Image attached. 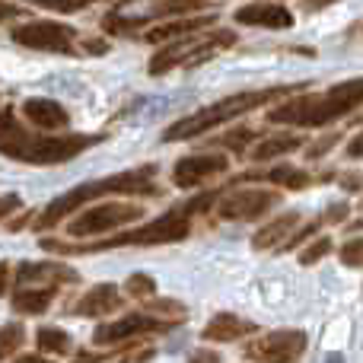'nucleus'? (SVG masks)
Returning <instances> with one entry per match:
<instances>
[{"label":"nucleus","mask_w":363,"mask_h":363,"mask_svg":"<svg viewBox=\"0 0 363 363\" xmlns=\"http://www.w3.org/2000/svg\"><path fill=\"white\" fill-rule=\"evenodd\" d=\"M220 191H204L191 201H182L172 211L160 213L153 223L140 226V230H125L112 239H99V242L89 245H70V242H57V239H42L45 252H64V255H93V252H106V249H134V245H169V242H182V239L191 236L194 217L204 211H211L213 198Z\"/></svg>","instance_id":"obj_1"},{"label":"nucleus","mask_w":363,"mask_h":363,"mask_svg":"<svg viewBox=\"0 0 363 363\" xmlns=\"http://www.w3.org/2000/svg\"><path fill=\"white\" fill-rule=\"evenodd\" d=\"M160 176V166L157 163H147L138 166V169H128V172H115V176L106 179H93V182H83V185L70 188V191L57 194L48 207L35 217V230H51L57 226L64 217L77 213L80 207L93 204L99 198H108V194H140V198H160L163 188L157 185Z\"/></svg>","instance_id":"obj_2"},{"label":"nucleus","mask_w":363,"mask_h":363,"mask_svg":"<svg viewBox=\"0 0 363 363\" xmlns=\"http://www.w3.org/2000/svg\"><path fill=\"white\" fill-rule=\"evenodd\" d=\"M106 134H29L16 125V115L6 108L4 112V138H0V150L6 160H16L26 166H61L67 160L86 153L89 147L102 144Z\"/></svg>","instance_id":"obj_3"},{"label":"nucleus","mask_w":363,"mask_h":363,"mask_svg":"<svg viewBox=\"0 0 363 363\" xmlns=\"http://www.w3.org/2000/svg\"><path fill=\"white\" fill-rule=\"evenodd\" d=\"M300 86H306V83H287V86H262V89H242V93H233V96H226V99H217V102H211V106L198 108V112L185 115V118L172 121L160 140H163V144H176V140L204 138V134L213 131V128L242 118V115L255 112V108L268 106V102L281 99V96H290Z\"/></svg>","instance_id":"obj_4"},{"label":"nucleus","mask_w":363,"mask_h":363,"mask_svg":"<svg viewBox=\"0 0 363 363\" xmlns=\"http://www.w3.org/2000/svg\"><path fill=\"white\" fill-rule=\"evenodd\" d=\"M363 106V77L335 83L325 93H303L284 106L271 108V125H290V128H325L338 118H347Z\"/></svg>","instance_id":"obj_5"},{"label":"nucleus","mask_w":363,"mask_h":363,"mask_svg":"<svg viewBox=\"0 0 363 363\" xmlns=\"http://www.w3.org/2000/svg\"><path fill=\"white\" fill-rule=\"evenodd\" d=\"M236 45V32L233 29H201L191 32V35H182L166 42L157 55L147 64V74L150 77H163L176 67H198V64H207L211 57H217L220 51L233 48Z\"/></svg>","instance_id":"obj_6"},{"label":"nucleus","mask_w":363,"mask_h":363,"mask_svg":"<svg viewBox=\"0 0 363 363\" xmlns=\"http://www.w3.org/2000/svg\"><path fill=\"white\" fill-rule=\"evenodd\" d=\"M191 10H204V0H121L106 19L102 29L108 35H131L140 26H150L157 19L182 16Z\"/></svg>","instance_id":"obj_7"},{"label":"nucleus","mask_w":363,"mask_h":363,"mask_svg":"<svg viewBox=\"0 0 363 363\" xmlns=\"http://www.w3.org/2000/svg\"><path fill=\"white\" fill-rule=\"evenodd\" d=\"M182 325V322L163 319L157 313H125L115 322H102L93 332V341L99 347H118V345H138V338H147V335H166L169 328Z\"/></svg>","instance_id":"obj_8"},{"label":"nucleus","mask_w":363,"mask_h":363,"mask_svg":"<svg viewBox=\"0 0 363 363\" xmlns=\"http://www.w3.org/2000/svg\"><path fill=\"white\" fill-rule=\"evenodd\" d=\"M13 42L23 45L32 51H51V55H74L77 42H80V32L74 26L55 23V19H29V23H19L16 29H10Z\"/></svg>","instance_id":"obj_9"},{"label":"nucleus","mask_w":363,"mask_h":363,"mask_svg":"<svg viewBox=\"0 0 363 363\" xmlns=\"http://www.w3.org/2000/svg\"><path fill=\"white\" fill-rule=\"evenodd\" d=\"M144 217V207L140 204H118V201H106V204L86 207V211H77V217H70L67 233L77 239L86 236H99V233H112L118 226H128L134 220Z\"/></svg>","instance_id":"obj_10"},{"label":"nucleus","mask_w":363,"mask_h":363,"mask_svg":"<svg viewBox=\"0 0 363 363\" xmlns=\"http://www.w3.org/2000/svg\"><path fill=\"white\" fill-rule=\"evenodd\" d=\"M281 204V194L271 191V188H236V191L223 194L217 201V217L220 220H258L268 211Z\"/></svg>","instance_id":"obj_11"},{"label":"nucleus","mask_w":363,"mask_h":363,"mask_svg":"<svg viewBox=\"0 0 363 363\" xmlns=\"http://www.w3.org/2000/svg\"><path fill=\"white\" fill-rule=\"evenodd\" d=\"M303 351H306V332H300V328H281V332H268L258 341L245 345L242 357L264 360V363H287V360L303 357Z\"/></svg>","instance_id":"obj_12"},{"label":"nucleus","mask_w":363,"mask_h":363,"mask_svg":"<svg viewBox=\"0 0 363 363\" xmlns=\"http://www.w3.org/2000/svg\"><path fill=\"white\" fill-rule=\"evenodd\" d=\"M230 169V157L226 153H191V157H182L172 166V185L176 188H194L204 185V182L223 176Z\"/></svg>","instance_id":"obj_13"},{"label":"nucleus","mask_w":363,"mask_h":363,"mask_svg":"<svg viewBox=\"0 0 363 363\" xmlns=\"http://www.w3.org/2000/svg\"><path fill=\"white\" fill-rule=\"evenodd\" d=\"M125 306V296L115 284H96L89 287L80 300L70 306V315H80V319H99V315H112Z\"/></svg>","instance_id":"obj_14"},{"label":"nucleus","mask_w":363,"mask_h":363,"mask_svg":"<svg viewBox=\"0 0 363 363\" xmlns=\"http://www.w3.org/2000/svg\"><path fill=\"white\" fill-rule=\"evenodd\" d=\"M258 325L249 319H242V315L236 313H217L211 322L204 325V332H201V338L204 341H213V345H230V341H239V338H249V335H255Z\"/></svg>","instance_id":"obj_15"},{"label":"nucleus","mask_w":363,"mask_h":363,"mask_svg":"<svg viewBox=\"0 0 363 363\" xmlns=\"http://www.w3.org/2000/svg\"><path fill=\"white\" fill-rule=\"evenodd\" d=\"M233 16L239 26H262V29H290L294 26V13L281 4H245Z\"/></svg>","instance_id":"obj_16"},{"label":"nucleus","mask_w":363,"mask_h":363,"mask_svg":"<svg viewBox=\"0 0 363 363\" xmlns=\"http://www.w3.org/2000/svg\"><path fill=\"white\" fill-rule=\"evenodd\" d=\"M55 300H57V284H19L10 296V306L19 315H42Z\"/></svg>","instance_id":"obj_17"},{"label":"nucleus","mask_w":363,"mask_h":363,"mask_svg":"<svg viewBox=\"0 0 363 363\" xmlns=\"http://www.w3.org/2000/svg\"><path fill=\"white\" fill-rule=\"evenodd\" d=\"M23 118H29L38 131H64L70 125V112L55 99H26L23 102Z\"/></svg>","instance_id":"obj_18"},{"label":"nucleus","mask_w":363,"mask_h":363,"mask_svg":"<svg viewBox=\"0 0 363 363\" xmlns=\"http://www.w3.org/2000/svg\"><path fill=\"white\" fill-rule=\"evenodd\" d=\"M80 274L61 262H23L16 268V287L19 284H77Z\"/></svg>","instance_id":"obj_19"},{"label":"nucleus","mask_w":363,"mask_h":363,"mask_svg":"<svg viewBox=\"0 0 363 363\" xmlns=\"http://www.w3.org/2000/svg\"><path fill=\"white\" fill-rule=\"evenodd\" d=\"M300 220H303L300 211H287V213H281V217H274L271 223H264L262 230L252 236V249H258V252L281 249V245L294 236V230L300 226Z\"/></svg>","instance_id":"obj_20"},{"label":"nucleus","mask_w":363,"mask_h":363,"mask_svg":"<svg viewBox=\"0 0 363 363\" xmlns=\"http://www.w3.org/2000/svg\"><path fill=\"white\" fill-rule=\"evenodd\" d=\"M217 23L213 13L207 16H188V19H176V23H166V26H157V29L147 32V42L153 45H163V42H172V38H182V35H191V32H201V29H211Z\"/></svg>","instance_id":"obj_21"},{"label":"nucleus","mask_w":363,"mask_h":363,"mask_svg":"<svg viewBox=\"0 0 363 363\" xmlns=\"http://www.w3.org/2000/svg\"><path fill=\"white\" fill-rule=\"evenodd\" d=\"M255 179H268L271 185H277V188H290V191H306V188L315 182L306 169H300V166H290V163L274 166V169H268L264 176H255Z\"/></svg>","instance_id":"obj_22"},{"label":"nucleus","mask_w":363,"mask_h":363,"mask_svg":"<svg viewBox=\"0 0 363 363\" xmlns=\"http://www.w3.org/2000/svg\"><path fill=\"white\" fill-rule=\"evenodd\" d=\"M303 138H294V134H277V138H264L258 147H252V160L255 163H264V160H274V157H287V153L300 150Z\"/></svg>","instance_id":"obj_23"},{"label":"nucleus","mask_w":363,"mask_h":363,"mask_svg":"<svg viewBox=\"0 0 363 363\" xmlns=\"http://www.w3.org/2000/svg\"><path fill=\"white\" fill-rule=\"evenodd\" d=\"M35 345L42 354H57V357H67V354L74 351V338L57 325H38Z\"/></svg>","instance_id":"obj_24"},{"label":"nucleus","mask_w":363,"mask_h":363,"mask_svg":"<svg viewBox=\"0 0 363 363\" xmlns=\"http://www.w3.org/2000/svg\"><path fill=\"white\" fill-rule=\"evenodd\" d=\"M23 341H26L23 322H6V325L0 328V360H10L13 354L23 347Z\"/></svg>","instance_id":"obj_25"},{"label":"nucleus","mask_w":363,"mask_h":363,"mask_svg":"<svg viewBox=\"0 0 363 363\" xmlns=\"http://www.w3.org/2000/svg\"><path fill=\"white\" fill-rule=\"evenodd\" d=\"M147 309L157 313V315H163V319H172V322H185L188 319L185 303H179V300H157V296H150V300H147Z\"/></svg>","instance_id":"obj_26"},{"label":"nucleus","mask_w":363,"mask_h":363,"mask_svg":"<svg viewBox=\"0 0 363 363\" xmlns=\"http://www.w3.org/2000/svg\"><path fill=\"white\" fill-rule=\"evenodd\" d=\"M125 294L134 300H150V296H157V281L150 274H131L125 281Z\"/></svg>","instance_id":"obj_27"},{"label":"nucleus","mask_w":363,"mask_h":363,"mask_svg":"<svg viewBox=\"0 0 363 363\" xmlns=\"http://www.w3.org/2000/svg\"><path fill=\"white\" fill-rule=\"evenodd\" d=\"M338 258H341V264H347V268H363V236L347 239V242L338 249Z\"/></svg>","instance_id":"obj_28"},{"label":"nucleus","mask_w":363,"mask_h":363,"mask_svg":"<svg viewBox=\"0 0 363 363\" xmlns=\"http://www.w3.org/2000/svg\"><path fill=\"white\" fill-rule=\"evenodd\" d=\"M26 4L45 6V10H57V13H80L89 4H99V0H26Z\"/></svg>","instance_id":"obj_29"},{"label":"nucleus","mask_w":363,"mask_h":363,"mask_svg":"<svg viewBox=\"0 0 363 363\" xmlns=\"http://www.w3.org/2000/svg\"><path fill=\"white\" fill-rule=\"evenodd\" d=\"M328 252H332V239H328V236H315L313 242L300 252V264H315L319 258H325Z\"/></svg>","instance_id":"obj_30"},{"label":"nucleus","mask_w":363,"mask_h":363,"mask_svg":"<svg viewBox=\"0 0 363 363\" xmlns=\"http://www.w3.org/2000/svg\"><path fill=\"white\" fill-rule=\"evenodd\" d=\"M252 140H255V131L239 128V131H230L226 138H213V144H223V147H230V150H245Z\"/></svg>","instance_id":"obj_31"},{"label":"nucleus","mask_w":363,"mask_h":363,"mask_svg":"<svg viewBox=\"0 0 363 363\" xmlns=\"http://www.w3.org/2000/svg\"><path fill=\"white\" fill-rule=\"evenodd\" d=\"M322 223H325V220H313V223H306V226H303V230H296L294 236H290L287 242H284L277 252H290V249H296V245H303V242H306V239H313L315 233H319V226H322Z\"/></svg>","instance_id":"obj_32"},{"label":"nucleus","mask_w":363,"mask_h":363,"mask_svg":"<svg viewBox=\"0 0 363 363\" xmlns=\"http://www.w3.org/2000/svg\"><path fill=\"white\" fill-rule=\"evenodd\" d=\"M338 140H341V134H328V138L315 140V144L306 150V157H309V160H319V157H325L328 150H335V147H338Z\"/></svg>","instance_id":"obj_33"},{"label":"nucleus","mask_w":363,"mask_h":363,"mask_svg":"<svg viewBox=\"0 0 363 363\" xmlns=\"http://www.w3.org/2000/svg\"><path fill=\"white\" fill-rule=\"evenodd\" d=\"M347 213H351L347 201H338V204H332L325 213H322V220H325V223H347Z\"/></svg>","instance_id":"obj_34"},{"label":"nucleus","mask_w":363,"mask_h":363,"mask_svg":"<svg viewBox=\"0 0 363 363\" xmlns=\"http://www.w3.org/2000/svg\"><path fill=\"white\" fill-rule=\"evenodd\" d=\"M338 182H341V188H345L347 194H357L360 188H363V179L357 176V172H345V176H341Z\"/></svg>","instance_id":"obj_35"},{"label":"nucleus","mask_w":363,"mask_h":363,"mask_svg":"<svg viewBox=\"0 0 363 363\" xmlns=\"http://www.w3.org/2000/svg\"><path fill=\"white\" fill-rule=\"evenodd\" d=\"M347 157H351V160H363V131L351 138V144H347Z\"/></svg>","instance_id":"obj_36"},{"label":"nucleus","mask_w":363,"mask_h":363,"mask_svg":"<svg viewBox=\"0 0 363 363\" xmlns=\"http://www.w3.org/2000/svg\"><path fill=\"white\" fill-rule=\"evenodd\" d=\"M19 204V198H16V194H4V211H0V213H4V217H10V213H13V207H16Z\"/></svg>","instance_id":"obj_37"},{"label":"nucleus","mask_w":363,"mask_h":363,"mask_svg":"<svg viewBox=\"0 0 363 363\" xmlns=\"http://www.w3.org/2000/svg\"><path fill=\"white\" fill-rule=\"evenodd\" d=\"M328 4H335V0H306V10H322V6H328Z\"/></svg>","instance_id":"obj_38"},{"label":"nucleus","mask_w":363,"mask_h":363,"mask_svg":"<svg viewBox=\"0 0 363 363\" xmlns=\"http://www.w3.org/2000/svg\"><path fill=\"white\" fill-rule=\"evenodd\" d=\"M194 360H217V354H211V351H194Z\"/></svg>","instance_id":"obj_39"},{"label":"nucleus","mask_w":363,"mask_h":363,"mask_svg":"<svg viewBox=\"0 0 363 363\" xmlns=\"http://www.w3.org/2000/svg\"><path fill=\"white\" fill-rule=\"evenodd\" d=\"M19 360H26V363H38L42 357H38V354H26V357H19Z\"/></svg>","instance_id":"obj_40"}]
</instances>
